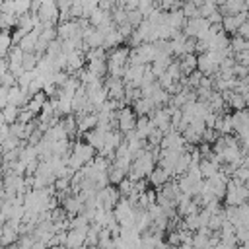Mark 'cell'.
Masks as SVG:
<instances>
[{
    "instance_id": "cell-1",
    "label": "cell",
    "mask_w": 249,
    "mask_h": 249,
    "mask_svg": "<svg viewBox=\"0 0 249 249\" xmlns=\"http://www.w3.org/2000/svg\"><path fill=\"white\" fill-rule=\"evenodd\" d=\"M136 113L130 109V107H123L119 113H117V124H119V130L121 132H128V130H134L136 126Z\"/></svg>"
},
{
    "instance_id": "cell-2",
    "label": "cell",
    "mask_w": 249,
    "mask_h": 249,
    "mask_svg": "<svg viewBox=\"0 0 249 249\" xmlns=\"http://www.w3.org/2000/svg\"><path fill=\"white\" fill-rule=\"evenodd\" d=\"M86 243V230H78V228H72L68 233H66V245L70 249H78Z\"/></svg>"
},
{
    "instance_id": "cell-3",
    "label": "cell",
    "mask_w": 249,
    "mask_h": 249,
    "mask_svg": "<svg viewBox=\"0 0 249 249\" xmlns=\"http://www.w3.org/2000/svg\"><path fill=\"white\" fill-rule=\"evenodd\" d=\"M18 230H14V228H10L8 224L6 226H2V235H0V245L2 247H8V245H14L16 241H18Z\"/></svg>"
},
{
    "instance_id": "cell-4",
    "label": "cell",
    "mask_w": 249,
    "mask_h": 249,
    "mask_svg": "<svg viewBox=\"0 0 249 249\" xmlns=\"http://www.w3.org/2000/svg\"><path fill=\"white\" fill-rule=\"evenodd\" d=\"M167 179H169V173H167L163 167H154L152 173H150V183H152L154 187H161V185H165Z\"/></svg>"
},
{
    "instance_id": "cell-5",
    "label": "cell",
    "mask_w": 249,
    "mask_h": 249,
    "mask_svg": "<svg viewBox=\"0 0 249 249\" xmlns=\"http://www.w3.org/2000/svg\"><path fill=\"white\" fill-rule=\"evenodd\" d=\"M12 47H14L12 33H8V29H2L0 31V58H4Z\"/></svg>"
},
{
    "instance_id": "cell-6",
    "label": "cell",
    "mask_w": 249,
    "mask_h": 249,
    "mask_svg": "<svg viewBox=\"0 0 249 249\" xmlns=\"http://www.w3.org/2000/svg\"><path fill=\"white\" fill-rule=\"evenodd\" d=\"M0 113H2V117H4V123H6V124H12V123H16V121H18L19 107H16V105L8 103L6 107H2V109H0Z\"/></svg>"
},
{
    "instance_id": "cell-7",
    "label": "cell",
    "mask_w": 249,
    "mask_h": 249,
    "mask_svg": "<svg viewBox=\"0 0 249 249\" xmlns=\"http://www.w3.org/2000/svg\"><path fill=\"white\" fill-rule=\"evenodd\" d=\"M0 82H2V86H4V88H12V86H16V84H18V78L8 70V72H4V74H2Z\"/></svg>"
},
{
    "instance_id": "cell-8",
    "label": "cell",
    "mask_w": 249,
    "mask_h": 249,
    "mask_svg": "<svg viewBox=\"0 0 249 249\" xmlns=\"http://www.w3.org/2000/svg\"><path fill=\"white\" fill-rule=\"evenodd\" d=\"M8 89H10V88H4V86H0V109L8 105Z\"/></svg>"
},
{
    "instance_id": "cell-9",
    "label": "cell",
    "mask_w": 249,
    "mask_h": 249,
    "mask_svg": "<svg viewBox=\"0 0 249 249\" xmlns=\"http://www.w3.org/2000/svg\"><path fill=\"white\" fill-rule=\"evenodd\" d=\"M86 249H99V247H86Z\"/></svg>"
},
{
    "instance_id": "cell-10",
    "label": "cell",
    "mask_w": 249,
    "mask_h": 249,
    "mask_svg": "<svg viewBox=\"0 0 249 249\" xmlns=\"http://www.w3.org/2000/svg\"><path fill=\"white\" fill-rule=\"evenodd\" d=\"M0 249H2V245H0Z\"/></svg>"
}]
</instances>
